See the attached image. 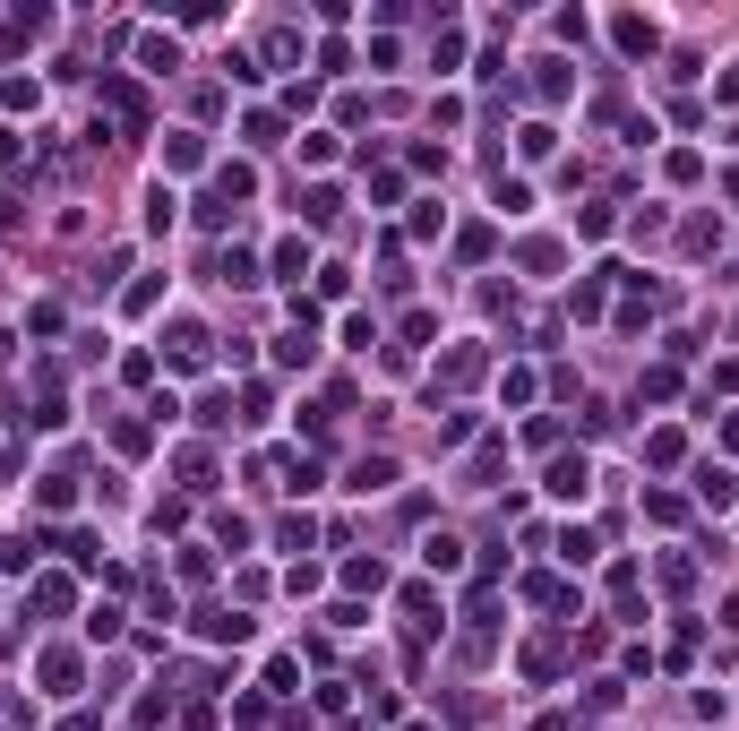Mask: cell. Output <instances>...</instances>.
I'll use <instances>...</instances> for the list:
<instances>
[{
	"label": "cell",
	"instance_id": "7a4b0ae2",
	"mask_svg": "<svg viewBox=\"0 0 739 731\" xmlns=\"http://www.w3.org/2000/svg\"><path fill=\"white\" fill-rule=\"evenodd\" d=\"M697 499H714V508H731V473H722V465H705V473H697Z\"/></svg>",
	"mask_w": 739,
	"mask_h": 731
},
{
	"label": "cell",
	"instance_id": "3957f363",
	"mask_svg": "<svg viewBox=\"0 0 739 731\" xmlns=\"http://www.w3.org/2000/svg\"><path fill=\"white\" fill-rule=\"evenodd\" d=\"M456 551H465L456 534H430V542H422V559H430V568H456Z\"/></svg>",
	"mask_w": 739,
	"mask_h": 731
},
{
	"label": "cell",
	"instance_id": "6da1fadb",
	"mask_svg": "<svg viewBox=\"0 0 739 731\" xmlns=\"http://www.w3.org/2000/svg\"><path fill=\"white\" fill-rule=\"evenodd\" d=\"M585 482H593L585 456H559V465H550V499H585Z\"/></svg>",
	"mask_w": 739,
	"mask_h": 731
},
{
	"label": "cell",
	"instance_id": "277c9868",
	"mask_svg": "<svg viewBox=\"0 0 739 731\" xmlns=\"http://www.w3.org/2000/svg\"><path fill=\"white\" fill-rule=\"evenodd\" d=\"M722 95H739V69H731V78H722Z\"/></svg>",
	"mask_w": 739,
	"mask_h": 731
}]
</instances>
